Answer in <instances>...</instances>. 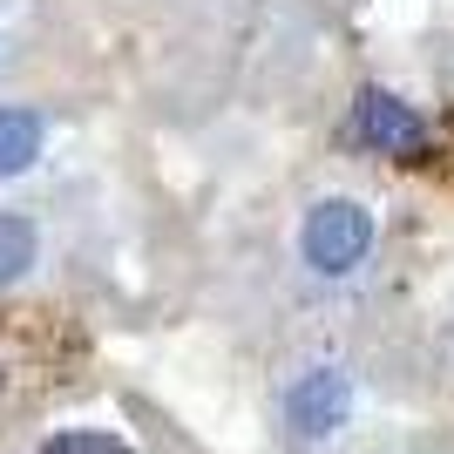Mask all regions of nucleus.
Wrapping results in <instances>:
<instances>
[{
	"label": "nucleus",
	"mask_w": 454,
	"mask_h": 454,
	"mask_svg": "<svg viewBox=\"0 0 454 454\" xmlns=\"http://www.w3.org/2000/svg\"><path fill=\"white\" fill-rule=\"evenodd\" d=\"M373 210L353 204V197H325V204L305 210V231H299V251H305V265L319 271V278H353V271L373 258Z\"/></svg>",
	"instance_id": "nucleus-1"
},
{
	"label": "nucleus",
	"mask_w": 454,
	"mask_h": 454,
	"mask_svg": "<svg viewBox=\"0 0 454 454\" xmlns=\"http://www.w3.org/2000/svg\"><path fill=\"white\" fill-rule=\"evenodd\" d=\"M278 420L299 448H325V441L353 420V380H346L340 366H305V373H292V387H285V400H278Z\"/></svg>",
	"instance_id": "nucleus-2"
},
{
	"label": "nucleus",
	"mask_w": 454,
	"mask_h": 454,
	"mask_svg": "<svg viewBox=\"0 0 454 454\" xmlns=\"http://www.w3.org/2000/svg\"><path fill=\"white\" fill-rule=\"evenodd\" d=\"M353 136L380 156H427V122L387 89H366L360 102H353Z\"/></svg>",
	"instance_id": "nucleus-3"
},
{
	"label": "nucleus",
	"mask_w": 454,
	"mask_h": 454,
	"mask_svg": "<svg viewBox=\"0 0 454 454\" xmlns=\"http://www.w3.org/2000/svg\"><path fill=\"white\" fill-rule=\"evenodd\" d=\"M41 156V115L0 109V176H20Z\"/></svg>",
	"instance_id": "nucleus-4"
},
{
	"label": "nucleus",
	"mask_w": 454,
	"mask_h": 454,
	"mask_svg": "<svg viewBox=\"0 0 454 454\" xmlns=\"http://www.w3.org/2000/svg\"><path fill=\"white\" fill-rule=\"evenodd\" d=\"M35 251H41L35 224H27L20 210H0V292L27 278V265H35Z\"/></svg>",
	"instance_id": "nucleus-5"
},
{
	"label": "nucleus",
	"mask_w": 454,
	"mask_h": 454,
	"mask_svg": "<svg viewBox=\"0 0 454 454\" xmlns=\"http://www.w3.org/2000/svg\"><path fill=\"white\" fill-rule=\"evenodd\" d=\"M41 454H129V441L115 434H95V427H68V434H55Z\"/></svg>",
	"instance_id": "nucleus-6"
},
{
	"label": "nucleus",
	"mask_w": 454,
	"mask_h": 454,
	"mask_svg": "<svg viewBox=\"0 0 454 454\" xmlns=\"http://www.w3.org/2000/svg\"><path fill=\"white\" fill-rule=\"evenodd\" d=\"M0 400H7V360H0Z\"/></svg>",
	"instance_id": "nucleus-7"
}]
</instances>
